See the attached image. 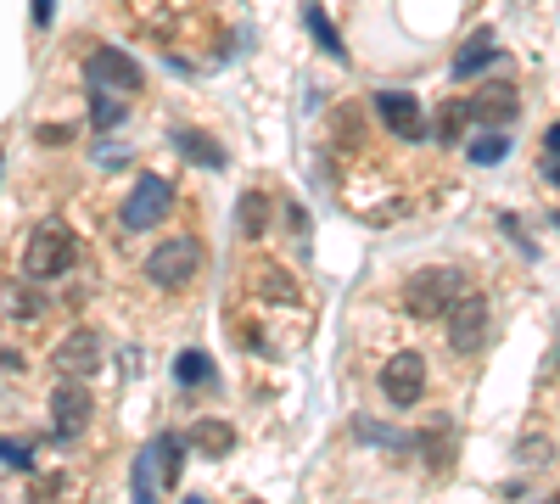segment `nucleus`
Listing matches in <instances>:
<instances>
[{"mask_svg": "<svg viewBox=\"0 0 560 504\" xmlns=\"http://www.w3.org/2000/svg\"><path fill=\"white\" fill-rule=\"evenodd\" d=\"M73 258H79V247H73L68 224H40L34 241L23 247V275L28 280H56V275H68L73 269Z\"/></svg>", "mask_w": 560, "mask_h": 504, "instance_id": "f257e3e1", "label": "nucleus"}, {"mask_svg": "<svg viewBox=\"0 0 560 504\" xmlns=\"http://www.w3.org/2000/svg\"><path fill=\"white\" fill-rule=\"evenodd\" d=\"M202 269V241L196 236H168L152 247V258H146V280L152 286H185V280Z\"/></svg>", "mask_w": 560, "mask_h": 504, "instance_id": "f03ea898", "label": "nucleus"}, {"mask_svg": "<svg viewBox=\"0 0 560 504\" xmlns=\"http://www.w3.org/2000/svg\"><path fill=\"white\" fill-rule=\"evenodd\" d=\"M168 208H174V185L163 174H140L135 191L124 196V208H118V219H124V230H157V219H168Z\"/></svg>", "mask_w": 560, "mask_h": 504, "instance_id": "7ed1b4c3", "label": "nucleus"}, {"mask_svg": "<svg viewBox=\"0 0 560 504\" xmlns=\"http://www.w3.org/2000/svg\"><path fill=\"white\" fill-rule=\"evenodd\" d=\"M465 292V275L460 269H420V275H409V308L415 314H426V320H437V314H448V303Z\"/></svg>", "mask_w": 560, "mask_h": 504, "instance_id": "20e7f679", "label": "nucleus"}, {"mask_svg": "<svg viewBox=\"0 0 560 504\" xmlns=\"http://www.w3.org/2000/svg\"><path fill=\"white\" fill-rule=\"evenodd\" d=\"M443 320H448V342H454V353L482 348V336H488V297L465 286V292L454 297V303H448Z\"/></svg>", "mask_w": 560, "mask_h": 504, "instance_id": "39448f33", "label": "nucleus"}, {"mask_svg": "<svg viewBox=\"0 0 560 504\" xmlns=\"http://www.w3.org/2000/svg\"><path fill=\"white\" fill-rule=\"evenodd\" d=\"M381 392H387V404L398 409H415L426 398V359L420 353H392L381 364Z\"/></svg>", "mask_w": 560, "mask_h": 504, "instance_id": "423d86ee", "label": "nucleus"}, {"mask_svg": "<svg viewBox=\"0 0 560 504\" xmlns=\"http://www.w3.org/2000/svg\"><path fill=\"white\" fill-rule=\"evenodd\" d=\"M84 73H90V84H96V90H107V96H135L140 84H146V73H140L124 51H90Z\"/></svg>", "mask_w": 560, "mask_h": 504, "instance_id": "0eeeda50", "label": "nucleus"}, {"mask_svg": "<svg viewBox=\"0 0 560 504\" xmlns=\"http://www.w3.org/2000/svg\"><path fill=\"white\" fill-rule=\"evenodd\" d=\"M51 364H56V376H68V381L96 376L101 370V336L96 331H68L62 342H56Z\"/></svg>", "mask_w": 560, "mask_h": 504, "instance_id": "6e6552de", "label": "nucleus"}, {"mask_svg": "<svg viewBox=\"0 0 560 504\" xmlns=\"http://www.w3.org/2000/svg\"><path fill=\"white\" fill-rule=\"evenodd\" d=\"M376 112H381V124H387L398 140H420V135H426V107H420L409 90H381Z\"/></svg>", "mask_w": 560, "mask_h": 504, "instance_id": "1a4fd4ad", "label": "nucleus"}, {"mask_svg": "<svg viewBox=\"0 0 560 504\" xmlns=\"http://www.w3.org/2000/svg\"><path fill=\"white\" fill-rule=\"evenodd\" d=\"M90 387H84V381H56V392H51V420H56V432L62 437H79L84 432V420H90Z\"/></svg>", "mask_w": 560, "mask_h": 504, "instance_id": "9d476101", "label": "nucleus"}, {"mask_svg": "<svg viewBox=\"0 0 560 504\" xmlns=\"http://www.w3.org/2000/svg\"><path fill=\"white\" fill-rule=\"evenodd\" d=\"M521 112V101H516V84H482L471 96V118L476 124H510Z\"/></svg>", "mask_w": 560, "mask_h": 504, "instance_id": "9b49d317", "label": "nucleus"}, {"mask_svg": "<svg viewBox=\"0 0 560 504\" xmlns=\"http://www.w3.org/2000/svg\"><path fill=\"white\" fill-rule=\"evenodd\" d=\"M493 62H504L499 45H493V34H476L471 45H460V56H454V79H471V73H488Z\"/></svg>", "mask_w": 560, "mask_h": 504, "instance_id": "f8f14e48", "label": "nucleus"}, {"mask_svg": "<svg viewBox=\"0 0 560 504\" xmlns=\"http://www.w3.org/2000/svg\"><path fill=\"white\" fill-rule=\"evenodd\" d=\"M303 23H308V34L320 40V51H325V56H336V62H348V45H342V34L331 28V17H325L320 6H314V0L303 6Z\"/></svg>", "mask_w": 560, "mask_h": 504, "instance_id": "ddd939ff", "label": "nucleus"}, {"mask_svg": "<svg viewBox=\"0 0 560 504\" xmlns=\"http://www.w3.org/2000/svg\"><path fill=\"white\" fill-rule=\"evenodd\" d=\"M157 488H163V471H157L152 443L135 454V504H157Z\"/></svg>", "mask_w": 560, "mask_h": 504, "instance_id": "4468645a", "label": "nucleus"}, {"mask_svg": "<svg viewBox=\"0 0 560 504\" xmlns=\"http://www.w3.org/2000/svg\"><path fill=\"white\" fill-rule=\"evenodd\" d=\"M174 146H180L191 163H208V168H224V152H219V140L208 135H196V129H174Z\"/></svg>", "mask_w": 560, "mask_h": 504, "instance_id": "2eb2a0df", "label": "nucleus"}, {"mask_svg": "<svg viewBox=\"0 0 560 504\" xmlns=\"http://www.w3.org/2000/svg\"><path fill=\"white\" fill-rule=\"evenodd\" d=\"M174 381H180V387H208V381H213V359L202 348H185L180 359H174Z\"/></svg>", "mask_w": 560, "mask_h": 504, "instance_id": "dca6fc26", "label": "nucleus"}, {"mask_svg": "<svg viewBox=\"0 0 560 504\" xmlns=\"http://www.w3.org/2000/svg\"><path fill=\"white\" fill-rule=\"evenodd\" d=\"M152 454H157V471H163V488H174V482H180V471H185V465H180L185 460V443L174 432H163L152 443Z\"/></svg>", "mask_w": 560, "mask_h": 504, "instance_id": "f3484780", "label": "nucleus"}, {"mask_svg": "<svg viewBox=\"0 0 560 504\" xmlns=\"http://www.w3.org/2000/svg\"><path fill=\"white\" fill-rule=\"evenodd\" d=\"M191 443L208 448V454H230V448H236V432H230L224 420H202V426L191 432Z\"/></svg>", "mask_w": 560, "mask_h": 504, "instance_id": "a211bd4d", "label": "nucleus"}, {"mask_svg": "<svg viewBox=\"0 0 560 504\" xmlns=\"http://www.w3.org/2000/svg\"><path fill=\"white\" fill-rule=\"evenodd\" d=\"M465 152H471V163H476V168H493V163H504L510 140H504V135H476L471 146H465Z\"/></svg>", "mask_w": 560, "mask_h": 504, "instance_id": "6ab92c4d", "label": "nucleus"}, {"mask_svg": "<svg viewBox=\"0 0 560 504\" xmlns=\"http://www.w3.org/2000/svg\"><path fill=\"white\" fill-rule=\"evenodd\" d=\"M236 219H241V230H247V236H264V191H247V196H241Z\"/></svg>", "mask_w": 560, "mask_h": 504, "instance_id": "aec40b11", "label": "nucleus"}, {"mask_svg": "<svg viewBox=\"0 0 560 504\" xmlns=\"http://www.w3.org/2000/svg\"><path fill=\"white\" fill-rule=\"evenodd\" d=\"M124 118V107H118V96H107V90H96V101H90V124L96 129H112Z\"/></svg>", "mask_w": 560, "mask_h": 504, "instance_id": "412c9836", "label": "nucleus"}, {"mask_svg": "<svg viewBox=\"0 0 560 504\" xmlns=\"http://www.w3.org/2000/svg\"><path fill=\"white\" fill-rule=\"evenodd\" d=\"M471 118V101H448L443 107V118H437V140H454L460 135V124Z\"/></svg>", "mask_w": 560, "mask_h": 504, "instance_id": "4be33fe9", "label": "nucleus"}, {"mask_svg": "<svg viewBox=\"0 0 560 504\" xmlns=\"http://www.w3.org/2000/svg\"><path fill=\"white\" fill-rule=\"evenodd\" d=\"M62 493H68V476H40L28 499H34V504H56V499H62Z\"/></svg>", "mask_w": 560, "mask_h": 504, "instance_id": "5701e85b", "label": "nucleus"}, {"mask_svg": "<svg viewBox=\"0 0 560 504\" xmlns=\"http://www.w3.org/2000/svg\"><path fill=\"white\" fill-rule=\"evenodd\" d=\"M353 432H359V437H370V443H392V448L404 443V437L392 432V426H370V420H359V426H353Z\"/></svg>", "mask_w": 560, "mask_h": 504, "instance_id": "b1692460", "label": "nucleus"}, {"mask_svg": "<svg viewBox=\"0 0 560 504\" xmlns=\"http://www.w3.org/2000/svg\"><path fill=\"white\" fill-rule=\"evenodd\" d=\"M0 460H6V465H17V471H28V460H34V454H28L23 443H6V437H0Z\"/></svg>", "mask_w": 560, "mask_h": 504, "instance_id": "393cba45", "label": "nucleus"}, {"mask_svg": "<svg viewBox=\"0 0 560 504\" xmlns=\"http://www.w3.org/2000/svg\"><path fill=\"white\" fill-rule=\"evenodd\" d=\"M56 17V0H34V28H51Z\"/></svg>", "mask_w": 560, "mask_h": 504, "instance_id": "a878e982", "label": "nucleus"}, {"mask_svg": "<svg viewBox=\"0 0 560 504\" xmlns=\"http://www.w3.org/2000/svg\"><path fill=\"white\" fill-rule=\"evenodd\" d=\"M544 152H560V124H549V135H544Z\"/></svg>", "mask_w": 560, "mask_h": 504, "instance_id": "bb28decb", "label": "nucleus"}, {"mask_svg": "<svg viewBox=\"0 0 560 504\" xmlns=\"http://www.w3.org/2000/svg\"><path fill=\"white\" fill-rule=\"evenodd\" d=\"M549 224H555V230H560V208H555V213H549Z\"/></svg>", "mask_w": 560, "mask_h": 504, "instance_id": "cd10ccee", "label": "nucleus"}, {"mask_svg": "<svg viewBox=\"0 0 560 504\" xmlns=\"http://www.w3.org/2000/svg\"><path fill=\"white\" fill-rule=\"evenodd\" d=\"M185 504H208V499H185Z\"/></svg>", "mask_w": 560, "mask_h": 504, "instance_id": "c85d7f7f", "label": "nucleus"}, {"mask_svg": "<svg viewBox=\"0 0 560 504\" xmlns=\"http://www.w3.org/2000/svg\"><path fill=\"white\" fill-rule=\"evenodd\" d=\"M247 504H258V499H247Z\"/></svg>", "mask_w": 560, "mask_h": 504, "instance_id": "c756f323", "label": "nucleus"}, {"mask_svg": "<svg viewBox=\"0 0 560 504\" xmlns=\"http://www.w3.org/2000/svg\"><path fill=\"white\" fill-rule=\"evenodd\" d=\"M555 504H560V493H555Z\"/></svg>", "mask_w": 560, "mask_h": 504, "instance_id": "7c9ffc66", "label": "nucleus"}]
</instances>
